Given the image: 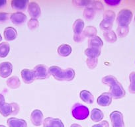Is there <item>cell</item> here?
<instances>
[{"instance_id": "obj_8", "label": "cell", "mask_w": 135, "mask_h": 127, "mask_svg": "<svg viewBox=\"0 0 135 127\" xmlns=\"http://www.w3.org/2000/svg\"><path fill=\"white\" fill-rule=\"evenodd\" d=\"M13 72V65L9 62H3L0 64V77H8Z\"/></svg>"}, {"instance_id": "obj_23", "label": "cell", "mask_w": 135, "mask_h": 127, "mask_svg": "<svg viewBox=\"0 0 135 127\" xmlns=\"http://www.w3.org/2000/svg\"><path fill=\"white\" fill-rule=\"evenodd\" d=\"M84 21L81 19H76L73 24V31L74 34H81L84 29Z\"/></svg>"}, {"instance_id": "obj_19", "label": "cell", "mask_w": 135, "mask_h": 127, "mask_svg": "<svg viewBox=\"0 0 135 127\" xmlns=\"http://www.w3.org/2000/svg\"><path fill=\"white\" fill-rule=\"evenodd\" d=\"M80 97L81 100L88 104H92L94 102V97L90 91L82 90L80 93Z\"/></svg>"}, {"instance_id": "obj_13", "label": "cell", "mask_w": 135, "mask_h": 127, "mask_svg": "<svg viewBox=\"0 0 135 127\" xmlns=\"http://www.w3.org/2000/svg\"><path fill=\"white\" fill-rule=\"evenodd\" d=\"M22 80L23 82L27 84H30L36 80L33 70L29 69H23L21 72Z\"/></svg>"}, {"instance_id": "obj_14", "label": "cell", "mask_w": 135, "mask_h": 127, "mask_svg": "<svg viewBox=\"0 0 135 127\" xmlns=\"http://www.w3.org/2000/svg\"><path fill=\"white\" fill-rule=\"evenodd\" d=\"M43 127H64V124L60 119L46 117L43 120Z\"/></svg>"}, {"instance_id": "obj_45", "label": "cell", "mask_w": 135, "mask_h": 127, "mask_svg": "<svg viewBox=\"0 0 135 127\" xmlns=\"http://www.w3.org/2000/svg\"><path fill=\"white\" fill-rule=\"evenodd\" d=\"M0 127H6V126L4 125H2V124H0Z\"/></svg>"}, {"instance_id": "obj_26", "label": "cell", "mask_w": 135, "mask_h": 127, "mask_svg": "<svg viewBox=\"0 0 135 127\" xmlns=\"http://www.w3.org/2000/svg\"><path fill=\"white\" fill-rule=\"evenodd\" d=\"M82 33L84 37L90 38L91 37L97 36V30L95 27H93V26H88L84 28Z\"/></svg>"}, {"instance_id": "obj_16", "label": "cell", "mask_w": 135, "mask_h": 127, "mask_svg": "<svg viewBox=\"0 0 135 127\" xmlns=\"http://www.w3.org/2000/svg\"><path fill=\"white\" fill-rule=\"evenodd\" d=\"M7 123L9 127H27V123L24 119H17L16 117L9 118Z\"/></svg>"}, {"instance_id": "obj_3", "label": "cell", "mask_w": 135, "mask_h": 127, "mask_svg": "<svg viewBox=\"0 0 135 127\" xmlns=\"http://www.w3.org/2000/svg\"><path fill=\"white\" fill-rule=\"evenodd\" d=\"M89 110L88 107L77 103L72 108V115L76 120H85L89 116Z\"/></svg>"}, {"instance_id": "obj_37", "label": "cell", "mask_w": 135, "mask_h": 127, "mask_svg": "<svg viewBox=\"0 0 135 127\" xmlns=\"http://www.w3.org/2000/svg\"><path fill=\"white\" fill-rule=\"evenodd\" d=\"M85 37H84V35H83V33L81 34H74V41L78 43H80V42H83L85 39Z\"/></svg>"}, {"instance_id": "obj_43", "label": "cell", "mask_w": 135, "mask_h": 127, "mask_svg": "<svg viewBox=\"0 0 135 127\" xmlns=\"http://www.w3.org/2000/svg\"><path fill=\"white\" fill-rule=\"evenodd\" d=\"M70 127H82V126L78 124H72V125L70 126Z\"/></svg>"}, {"instance_id": "obj_20", "label": "cell", "mask_w": 135, "mask_h": 127, "mask_svg": "<svg viewBox=\"0 0 135 127\" xmlns=\"http://www.w3.org/2000/svg\"><path fill=\"white\" fill-rule=\"evenodd\" d=\"M101 50L99 48H93V47H88L86 48L84 52V54L88 58H97L101 55Z\"/></svg>"}, {"instance_id": "obj_15", "label": "cell", "mask_w": 135, "mask_h": 127, "mask_svg": "<svg viewBox=\"0 0 135 127\" xmlns=\"http://www.w3.org/2000/svg\"><path fill=\"white\" fill-rule=\"evenodd\" d=\"M4 38L7 41H12L16 39L17 37V31L12 27H6L3 31Z\"/></svg>"}, {"instance_id": "obj_38", "label": "cell", "mask_w": 135, "mask_h": 127, "mask_svg": "<svg viewBox=\"0 0 135 127\" xmlns=\"http://www.w3.org/2000/svg\"><path fill=\"white\" fill-rule=\"evenodd\" d=\"M105 3L109 6H117L120 3V0H105Z\"/></svg>"}, {"instance_id": "obj_40", "label": "cell", "mask_w": 135, "mask_h": 127, "mask_svg": "<svg viewBox=\"0 0 135 127\" xmlns=\"http://www.w3.org/2000/svg\"><path fill=\"white\" fill-rule=\"evenodd\" d=\"M9 15L6 12H0V21H6L9 19Z\"/></svg>"}, {"instance_id": "obj_2", "label": "cell", "mask_w": 135, "mask_h": 127, "mask_svg": "<svg viewBox=\"0 0 135 127\" xmlns=\"http://www.w3.org/2000/svg\"><path fill=\"white\" fill-rule=\"evenodd\" d=\"M50 75L58 81H72L76 76L74 70L72 68L62 69L57 66H52L49 68Z\"/></svg>"}, {"instance_id": "obj_17", "label": "cell", "mask_w": 135, "mask_h": 127, "mask_svg": "<svg viewBox=\"0 0 135 127\" xmlns=\"http://www.w3.org/2000/svg\"><path fill=\"white\" fill-rule=\"evenodd\" d=\"M28 3L29 2L27 0H13L11 2V6L13 9L23 11L28 7Z\"/></svg>"}, {"instance_id": "obj_44", "label": "cell", "mask_w": 135, "mask_h": 127, "mask_svg": "<svg viewBox=\"0 0 135 127\" xmlns=\"http://www.w3.org/2000/svg\"><path fill=\"white\" fill-rule=\"evenodd\" d=\"M2 41V35H1V34H0V42H1Z\"/></svg>"}, {"instance_id": "obj_46", "label": "cell", "mask_w": 135, "mask_h": 127, "mask_svg": "<svg viewBox=\"0 0 135 127\" xmlns=\"http://www.w3.org/2000/svg\"><path fill=\"white\" fill-rule=\"evenodd\" d=\"M134 21H135V17H134Z\"/></svg>"}, {"instance_id": "obj_6", "label": "cell", "mask_w": 135, "mask_h": 127, "mask_svg": "<svg viewBox=\"0 0 135 127\" xmlns=\"http://www.w3.org/2000/svg\"><path fill=\"white\" fill-rule=\"evenodd\" d=\"M33 72L35 76L36 80H45L50 76L49 68L44 64H38L33 68Z\"/></svg>"}, {"instance_id": "obj_33", "label": "cell", "mask_w": 135, "mask_h": 127, "mask_svg": "<svg viewBox=\"0 0 135 127\" xmlns=\"http://www.w3.org/2000/svg\"><path fill=\"white\" fill-rule=\"evenodd\" d=\"M27 26H28V28L31 30H33L38 28V26H39V23H38V19H35V18L30 19L28 23H27Z\"/></svg>"}, {"instance_id": "obj_21", "label": "cell", "mask_w": 135, "mask_h": 127, "mask_svg": "<svg viewBox=\"0 0 135 127\" xmlns=\"http://www.w3.org/2000/svg\"><path fill=\"white\" fill-rule=\"evenodd\" d=\"M103 117H104L103 113L99 109L95 108L92 109L90 114V118L93 122H95V123L100 122L103 119Z\"/></svg>"}, {"instance_id": "obj_18", "label": "cell", "mask_w": 135, "mask_h": 127, "mask_svg": "<svg viewBox=\"0 0 135 127\" xmlns=\"http://www.w3.org/2000/svg\"><path fill=\"white\" fill-rule=\"evenodd\" d=\"M72 48L70 45L68 44H62L58 46L57 49L58 54L62 57H67L72 53Z\"/></svg>"}, {"instance_id": "obj_31", "label": "cell", "mask_w": 135, "mask_h": 127, "mask_svg": "<svg viewBox=\"0 0 135 127\" xmlns=\"http://www.w3.org/2000/svg\"><path fill=\"white\" fill-rule=\"evenodd\" d=\"M113 22L103 19L102 21L100 23L99 27L101 30H103V31H107L111 30V28H112L113 27Z\"/></svg>"}, {"instance_id": "obj_1", "label": "cell", "mask_w": 135, "mask_h": 127, "mask_svg": "<svg viewBox=\"0 0 135 127\" xmlns=\"http://www.w3.org/2000/svg\"><path fill=\"white\" fill-rule=\"evenodd\" d=\"M102 83L110 87L109 93L115 99H119L125 96L126 92L123 85L115 76L108 75L102 78Z\"/></svg>"}, {"instance_id": "obj_42", "label": "cell", "mask_w": 135, "mask_h": 127, "mask_svg": "<svg viewBox=\"0 0 135 127\" xmlns=\"http://www.w3.org/2000/svg\"><path fill=\"white\" fill-rule=\"evenodd\" d=\"M6 4H7V2H6V0H0V9L5 7Z\"/></svg>"}, {"instance_id": "obj_29", "label": "cell", "mask_w": 135, "mask_h": 127, "mask_svg": "<svg viewBox=\"0 0 135 127\" xmlns=\"http://www.w3.org/2000/svg\"><path fill=\"white\" fill-rule=\"evenodd\" d=\"M129 32V27L128 26H119L117 29V34L118 37L120 38H124Z\"/></svg>"}, {"instance_id": "obj_10", "label": "cell", "mask_w": 135, "mask_h": 127, "mask_svg": "<svg viewBox=\"0 0 135 127\" xmlns=\"http://www.w3.org/2000/svg\"><path fill=\"white\" fill-rule=\"evenodd\" d=\"M113 97L109 92H105L98 97L97 103L101 107H108L112 103Z\"/></svg>"}, {"instance_id": "obj_24", "label": "cell", "mask_w": 135, "mask_h": 127, "mask_svg": "<svg viewBox=\"0 0 135 127\" xmlns=\"http://www.w3.org/2000/svg\"><path fill=\"white\" fill-rule=\"evenodd\" d=\"M7 86L11 89H17L21 85V81L19 77L16 76L10 77L6 81Z\"/></svg>"}, {"instance_id": "obj_5", "label": "cell", "mask_w": 135, "mask_h": 127, "mask_svg": "<svg viewBox=\"0 0 135 127\" xmlns=\"http://www.w3.org/2000/svg\"><path fill=\"white\" fill-rule=\"evenodd\" d=\"M19 111V106L16 103H5L0 107V114L4 117H7L9 115H17Z\"/></svg>"}, {"instance_id": "obj_11", "label": "cell", "mask_w": 135, "mask_h": 127, "mask_svg": "<svg viewBox=\"0 0 135 127\" xmlns=\"http://www.w3.org/2000/svg\"><path fill=\"white\" fill-rule=\"evenodd\" d=\"M28 13L32 18L38 19L41 14V9L37 3L31 2L28 5Z\"/></svg>"}, {"instance_id": "obj_36", "label": "cell", "mask_w": 135, "mask_h": 127, "mask_svg": "<svg viewBox=\"0 0 135 127\" xmlns=\"http://www.w3.org/2000/svg\"><path fill=\"white\" fill-rule=\"evenodd\" d=\"M91 2V1H74L72 3L77 7H88L90 6Z\"/></svg>"}, {"instance_id": "obj_25", "label": "cell", "mask_w": 135, "mask_h": 127, "mask_svg": "<svg viewBox=\"0 0 135 127\" xmlns=\"http://www.w3.org/2000/svg\"><path fill=\"white\" fill-rule=\"evenodd\" d=\"M103 37H104L105 40L107 42H109V43H114V42H115L117 41V34L115 33V31H113V30L104 31Z\"/></svg>"}, {"instance_id": "obj_32", "label": "cell", "mask_w": 135, "mask_h": 127, "mask_svg": "<svg viewBox=\"0 0 135 127\" xmlns=\"http://www.w3.org/2000/svg\"><path fill=\"white\" fill-rule=\"evenodd\" d=\"M115 13L112 10H107L103 13V19L109 21H111L113 23L115 19Z\"/></svg>"}, {"instance_id": "obj_7", "label": "cell", "mask_w": 135, "mask_h": 127, "mask_svg": "<svg viewBox=\"0 0 135 127\" xmlns=\"http://www.w3.org/2000/svg\"><path fill=\"white\" fill-rule=\"evenodd\" d=\"M109 116L113 127H124L123 115L121 112L118 111H113Z\"/></svg>"}, {"instance_id": "obj_30", "label": "cell", "mask_w": 135, "mask_h": 127, "mask_svg": "<svg viewBox=\"0 0 135 127\" xmlns=\"http://www.w3.org/2000/svg\"><path fill=\"white\" fill-rule=\"evenodd\" d=\"M130 85L128 90L131 93L135 94V72H132L129 75Z\"/></svg>"}, {"instance_id": "obj_34", "label": "cell", "mask_w": 135, "mask_h": 127, "mask_svg": "<svg viewBox=\"0 0 135 127\" xmlns=\"http://www.w3.org/2000/svg\"><path fill=\"white\" fill-rule=\"evenodd\" d=\"M98 63V59L97 58H88L86 60V64L88 68L91 70H93L97 66Z\"/></svg>"}, {"instance_id": "obj_28", "label": "cell", "mask_w": 135, "mask_h": 127, "mask_svg": "<svg viewBox=\"0 0 135 127\" xmlns=\"http://www.w3.org/2000/svg\"><path fill=\"white\" fill-rule=\"evenodd\" d=\"M83 15L87 20H91L95 15V11L91 7H86L83 13Z\"/></svg>"}, {"instance_id": "obj_12", "label": "cell", "mask_w": 135, "mask_h": 127, "mask_svg": "<svg viewBox=\"0 0 135 127\" xmlns=\"http://www.w3.org/2000/svg\"><path fill=\"white\" fill-rule=\"evenodd\" d=\"M27 17L24 13L21 11H17L10 15V20L15 25H21L26 22Z\"/></svg>"}, {"instance_id": "obj_4", "label": "cell", "mask_w": 135, "mask_h": 127, "mask_svg": "<svg viewBox=\"0 0 135 127\" xmlns=\"http://www.w3.org/2000/svg\"><path fill=\"white\" fill-rule=\"evenodd\" d=\"M132 12L128 9H123L118 13L117 22L119 26H128L132 21Z\"/></svg>"}, {"instance_id": "obj_27", "label": "cell", "mask_w": 135, "mask_h": 127, "mask_svg": "<svg viewBox=\"0 0 135 127\" xmlns=\"http://www.w3.org/2000/svg\"><path fill=\"white\" fill-rule=\"evenodd\" d=\"M10 51V46L9 43L3 42L0 43V58H5L8 55Z\"/></svg>"}, {"instance_id": "obj_41", "label": "cell", "mask_w": 135, "mask_h": 127, "mask_svg": "<svg viewBox=\"0 0 135 127\" xmlns=\"http://www.w3.org/2000/svg\"><path fill=\"white\" fill-rule=\"evenodd\" d=\"M5 103H6V102H5L4 96H3V95L0 93V107L3 105Z\"/></svg>"}, {"instance_id": "obj_39", "label": "cell", "mask_w": 135, "mask_h": 127, "mask_svg": "<svg viewBox=\"0 0 135 127\" xmlns=\"http://www.w3.org/2000/svg\"><path fill=\"white\" fill-rule=\"evenodd\" d=\"M92 127H109V123L107 120H103V121H101V123H99V124L93 125Z\"/></svg>"}, {"instance_id": "obj_9", "label": "cell", "mask_w": 135, "mask_h": 127, "mask_svg": "<svg viewBox=\"0 0 135 127\" xmlns=\"http://www.w3.org/2000/svg\"><path fill=\"white\" fill-rule=\"evenodd\" d=\"M43 113L39 109H35L31 114V121L36 126H39L43 123Z\"/></svg>"}, {"instance_id": "obj_22", "label": "cell", "mask_w": 135, "mask_h": 127, "mask_svg": "<svg viewBox=\"0 0 135 127\" xmlns=\"http://www.w3.org/2000/svg\"><path fill=\"white\" fill-rule=\"evenodd\" d=\"M103 45V42L101 38L98 36L91 37L88 40V46L93 48H101Z\"/></svg>"}, {"instance_id": "obj_35", "label": "cell", "mask_w": 135, "mask_h": 127, "mask_svg": "<svg viewBox=\"0 0 135 127\" xmlns=\"http://www.w3.org/2000/svg\"><path fill=\"white\" fill-rule=\"evenodd\" d=\"M90 6V7H91L95 11H101L103 9V5L100 2H97V1L92 2Z\"/></svg>"}]
</instances>
